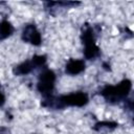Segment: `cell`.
Instances as JSON below:
<instances>
[{
	"label": "cell",
	"instance_id": "1",
	"mask_svg": "<svg viewBox=\"0 0 134 134\" xmlns=\"http://www.w3.org/2000/svg\"><path fill=\"white\" fill-rule=\"evenodd\" d=\"M132 89V82L128 79L122 80L117 85H107L105 86L99 94L110 104H117L127 98Z\"/></svg>",
	"mask_w": 134,
	"mask_h": 134
},
{
	"label": "cell",
	"instance_id": "2",
	"mask_svg": "<svg viewBox=\"0 0 134 134\" xmlns=\"http://www.w3.org/2000/svg\"><path fill=\"white\" fill-rule=\"evenodd\" d=\"M81 40L83 45L85 46L83 52H84V57L87 60H94L100 54L99 48L95 43L94 30L90 25L85 24V27H83L81 34Z\"/></svg>",
	"mask_w": 134,
	"mask_h": 134
},
{
	"label": "cell",
	"instance_id": "3",
	"mask_svg": "<svg viewBox=\"0 0 134 134\" xmlns=\"http://www.w3.org/2000/svg\"><path fill=\"white\" fill-rule=\"evenodd\" d=\"M54 83H55V73L50 69H45L39 75L37 89L44 97L49 96L53 91Z\"/></svg>",
	"mask_w": 134,
	"mask_h": 134
},
{
	"label": "cell",
	"instance_id": "4",
	"mask_svg": "<svg viewBox=\"0 0 134 134\" xmlns=\"http://www.w3.org/2000/svg\"><path fill=\"white\" fill-rule=\"evenodd\" d=\"M21 38L24 42L29 43L34 46H40L42 43V37L40 31L34 24H27L22 30Z\"/></svg>",
	"mask_w": 134,
	"mask_h": 134
},
{
	"label": "cell",
	"instance_id": "5",
	"mask_svg": "<svg viewBox=\"0 0 134 134\" xmlns=\"http://www.w3.org/2000/svg\"><path fill=\"white\" fill-rule=\"evenodd\" d=\"M85 67H86V64L83 60L71 59L67 62L65 66V72L69 75H77L85 70Z\"/></svg>",
	"mask_w": 134,
	"mask_h": 134
},
{
	"label": "cell",
	"instance_id": "6",
	"mask_svg": "<svg viewBox=\"0 0 134 134\" xmlns=\"http://www.w3.org/2000/svg\"><path fill=\"white\" fill-rule=\"evenodd\" d=\"M35 69H36V67H35L34 63H32V61L31 60H27V61H24V62L20 63L17 66H15L13 68V73L15 75H18V76L26 75V74L30 73L32 70H35Z\"/></svg>",
	"mask_w": 134,
	"mask_h": 134
},
{
	"label": "cell",
	"instance_id": "7",
	"mask_svg": "<svg viewBox=\"0 0 134 134\" xmlns=\"http://www.w3.org/2000/svg\"><path fill=\"white\" fill-rule=\"evenodd\" d=\"M118 124L115 121H98L93 126V130L100 133V134H107L109 132H112L113 130H115L117 128Z\"/></svg>",
	"mask_w": 134,
	"mask_h": 134
},
{
	"label": "cell",
	"instance_id": "8",
	"mask_svg": "<svg viewBox=\"0 0 134 134\" xmlns=\"http://www.w3.org/2000/svg\"><path fill=\"white\" fill-rule=\"evenodd\" d=\"M14 26L10 22L3 20L0 22V40H5L14 34Z\"/></svg>",
	"mask_w": 134,
	"mask_h": 134
},
{
	"label": "cell",
	"instance_id": "9",
	"mask_svg": "<svg viewBox=\"0 0 134 134\" xmlns=\"http://www.w3.org/2000/svg\"><path fill=\"white\" fill-rule=\"evenodd\" d=\"M31 61H32V63H34L36 69H37V68L42 67V66L45 65V63H46V55H44V54H36V55H34L31 58Z\"/></svg>",
	"mask_w": 134,
	"mask_h": 134
},
{
	"label": "cell",
	"instance_id": "10",
	"mask_svg": "<svg viewBox=\"0 0 134 134\" xmlns=\"http://www.w3.org/2000/svg\"><path fill=\"white\" fill-rule=\"evenodd\" d=\"M4 104H5V96H4V94L0 91V107H2Z\"/></svg>",
	"mask_w": 134,
	"mask_h": 134
},
{
	"label": "cell",
	"instance_id": "11",
	"mask_svg": "<svg viewBox=\"0 0 134 134\" xmlns=\"http://www.w3.org/2000/svg\"><path fill=\"white\" fill-rule=\"evenodd\" d=\"M0 134H9V130L6 127H0Z\"/></svg>",
	"mask_w": 134,
	"mask_h": 134
},
{
	"label": "cell",
	"instance_id": "12",
	"mask_svg": "<svg viewBox=\"0 0 134 134\" xmlns=\"http://www.w3.org/2000/svg\"><path fill=\"white\" fill-rule=\"evenodd\" d=\"M0 88H1V85H0Z\"/></svg>",
	"mask_w": 134,
	"mask_h": 134
}]
</instances>
